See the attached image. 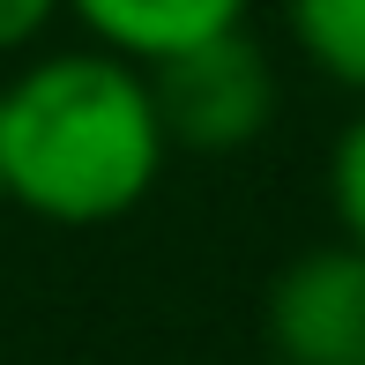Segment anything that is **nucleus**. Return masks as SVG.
Listing matches in <instances>:
<instances>
[{
  "instance_id": "7ed1b4c3",
  "label": "nucleus",
  "mask_w": 365,
  "mask_h": 365,
  "mask_svg": "<svg viewBox=\"0 0 365 365\" xmlns=\"http://www.w3.org/2000/svg\"><path fill=\"white\" fill-rule=\"evenodd\" d=\"M261 321L276 365H365V254L343 239L306 246L276 269Z\"/></svg>"
},
{
  "instance_id": "f257e3e1",
  "label": "nucleus",
  "mask_w": 365,
  "mask_h": 365,
  "mask_svg": "<svg viewBox=\"0 0 365 365\" xmlns=\"http://www.w3.org/2000/svg\"><path fill=\"white\" fill-rule=\"evenodd\" d=\"M172 142L142 68L97 45L30 53L0 82V202L53 231L120 224L157 194Z\"/></svg>"
},
{
  "instance_id": "f03ea898",
  "label": "nucleus",
  "mask_w": 365,
  "mask_h": 365,
  "mask_svg": "<svg viewBox=\"0 0 365 365\" xmlns=\"http://www.w3.org/2000/svg\"><path fill=\"white\" fill-rule=\"evenodd\" d=\"M149 90H157V120H164L172 157L179 149L187 157H239L284 112V75H276L269 45L254 30H224V38L149 68Z\"/></svg>"
},
{
  "instance_id": "0eeeda50",
  "label": "nucleus",
  "mask_w": 365,
  "mask_h": 365,
  "mask_svg": "<svg viewBox=\"0 0 365 365\" xmlns=\"http://www.w3.org/2000/svg\"><path fill=\"white\" fill-rule=\"evenodd\" d=\"M53 23H60V0H0V60L30 53Z\"/></svg>"
},
{
  "instance_id": "20e7f679",
  "label": "nucleus",
  "mask_w": 365,
  "mask_h": 365,
  "mask_svg": "<svg viewBox=\"0 0 365 365\" xmlns=\"http://www.w3.org/2000/svg\"><path fill=\"white\" fill-rule=\"evenodd\" d=\"M60 15L82 30V45L120 53L127 68L149 75L224 30H246L254 0H60Z\"/></svg>"
},
{
  "instance_id": "423d86ee",
  "label": "nucleus",
  "mask_w": 365,
  "mask_h": 365,
  "mask_svg": "<svg viewBox=\"0 0 365 365\" xmlns=\"http://www.w3.org/2000/svg\"><path fill=\"white\" fill-rule=\"evenodd\" d=\"M328 217H336V239L365 254V105L343 120L328 149Z\"/></svg>"
},
{
  "instance_id": "39448f33",
  "label": "nucleus",
  "mask_w": 365,
  "mask_h": 365,
  "mask_svg": "<svg viewBox=\"0 0 365 365\" xmlns=\"http://www.w3.org/2000/svg\"><path fill=\"white\" fill-rule=\"evenodd\" d=\"M276 8H284L291 53L365 105V0H276Z\"/></svg>"
}]
</instances>
